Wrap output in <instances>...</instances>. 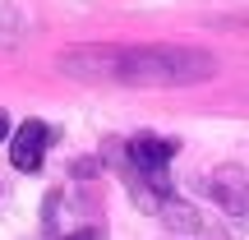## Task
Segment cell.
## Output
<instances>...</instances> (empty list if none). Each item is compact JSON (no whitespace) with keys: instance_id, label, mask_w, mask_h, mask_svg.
<instances>
[{"instance_id":"2","label":"cell","mask_w":249,"mask_h":240,"mask_svg":"<svg viewBox=\"0 0 249 240\" xmlns=\"http://www.w3.org/2000/svg\"><path fill=\"white\" fill-rule=\"evenodd\" d=\"M46 148H51V125L46 120H23L14 129V139H9V162L18 171H42Z\"/></svg>"},{"instance_id":"1","label":"cell","mask_w":249,"mask_h":240,"mask_svg":"<svg viewBox=\"0 0 249 240\" xmlns=\"http://www.w3.org/2000/svg\"><path fill=\"white\" fill-rule=\"evenodd\" d=\"M60 70L74 79H107L124 88H180L213 79L217 60L189 46H74L60 55Z\"/></svg>"},{"instance_id":"3","label":"cell","mask_w":249,"mask_h":240,"mask_svg":"<svg viewBox=\"0 0 249 240\" xmlns=\"http://www.w3.org/2000/svg\"><path fill=\"white\" fill-rule=\"evenodd\" d=\"M203 194H213L231 217H240L245 203H249V194H245V171H240V166H222L217 176L203 180Z\"/></svg>"},{"instance_id":"4","label":"cell","mask_w":249,"mask_h":240,"mask_svg":"<svg viewBox=\"0 0 249 240\" xmlns=\"http://www.w3.org/2000/svg\"><path fill=\"white\" fill-rule=\"evenodd\" d=\"M5 139H9V116L0 111V143H5Z\"/></svg>"},{"instance_id":"5","label":"cell","mask_w":249,"mask_h":240,"mask_svg":"<svg viewBox=\"0 0 249 240\" xmlns=\"http://www.w3.org/2000/svg\"><path fill=\"white\" fill-rule=\"evenodd\" d=\"M70 240H92V231H79V236H70Z\"/></svg>"}]
</instances>
